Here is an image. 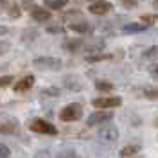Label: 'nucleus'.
Segmentation results:
<instances>
[{
	"label": "nucleus",
	"instance_id": "1",
	"mask_svg": "<svg viewBox=\"0 0 158 158\" xmlns=\"http://www.w3.org/2000/svg\"><path fill=\"white\" fill-rule=\"evenodd\" d=\"M81 117H83V106L79 102H72L59 111V118L63 122H74V120H79Z\"/></svg>",
	"mask_w": 158,
	"mask_h": 158
},
{
	"label": "nucleus",
	"instance_id": "2",
	"mask_svg": "<svg viewBox=\"0 0 158 158\" xmlns=\"http://www.w3.org/2000/svg\"><path fill=\"white\" fill-rule=\"evenodd\" d=\"M29 129L34 131V133H40V135H56L58 133L56 126L47 122V120H43V118H34L29 124Z\"/></svg>",
	"mask_w": 158,
	"mask_h": 158
},
{
	"label": "nucleus",
	"instance_id": "3",
	"mask_svg": "<svg viewBox=\"0 0 158 158\" xmlns=\"http://www.w3.org/2000/svg\"><path fill=\"white\" fill-rule=\"evenodd\" d=\"M92 104L99 110H110V108H117L122 104V99L120 97H99V99H94Z\"/></svg>",
	"mask_w": 158,
	"mask_h": 158
},
{
	"label": "nucleus",
	"instance_id": "4",
	"mask_svg": "<svg viewBox=\"0 0 158 158\" xmlns=\"http://www.w3.org/2000/svg\"><path fill=\"white\" fill-rule=\"evenodd\" d=\"M34 67L38 69H45V70H58L61 69V61L56 58H49V56H43V58H36L32 61Z\"/></svg>",
	"mask_w": 158,
	"mask_h": 158
},
{
	"label": "nucleus",
	"instance_id": "5",
	"mask_svg": "<svg viewBox=\"0 0 158 158\" xmlns=\"http://www.w3.org/2000/svg\"><path fill=\"white\" fill-rule=\"evenodd\" d=\"M111 117H113V113H111V111H106V110H99V111H94L92 115H88V120H86V124H88V126L104 124V122L111 120Z\"/></svg>",
	"mask_w": 158,
	"mask_h": 158
},
{
	"label": "nucleus",
	"instance_id": "6",
	"mask_svg": "<svg viewBox=\"0 0 158 158\" xmlns=\"http://www.w3.org/2000/svg\"><path fill=\"white\" fill-rule=\"evenodd\" d=\"M118 138V129L115 126H104V128L99 129V140L106 142V144H111Z\"/></svg>",
	"mask_w": 158,
	"mask_h": 158
},
{
	"label": "nucleus",
	"instance_id": "7",
	"mask_svg": "<svg viewBox=\"0 0 158 158\" xmlns=\"http://www.w3.org/2000/svg\"><path fill=\"white\" fill-rule=\"evenodd\" d=\"M18 129V120L13 117H2L0 118V135H11Z\"/></svg>",
	"mask_w": 158,
	"mask_h": 158
},
{
	"label": "nucleus",
	"instance_id": "8",
	"mask_svg": "<svg viewBox=\"0 0 158 158\" xmlns=\"http://www.w3.org/2000/svg\"><path fill=\"white\" fill-rule=\"evenodd\" d=\"M88 11L92 15H106V13L111 11V4H110V2H104V0H99V2L90 4Z\"/></svg>",
	"mask_w": 158,
	"mask_h": 158
},
{
	"label": "nucleus",
	"instance_id": "9",
	"mask_svg": "<svg viewBox=\"0 0 158 158\" xmlns=\"http://www.w3.org/2000/svg\"><path fill=\"white\" fill-rule=\"evenodd\" d=\"M32 85H34V77L32 76H25L23 79H20L18 83L15 85V92H18V94L27 92L29 88H32Z\"/></svg>",
	"mask_w": 158,
	"mask_h": 158
},
{
	"label": "nucleus",
	"instance_id": "10",
	"mask_svg": "<svg viewBox=\"0 0 158 158\" xmlns=\"http://www.w3.org/2000/svg\"><path fill=\"white\" fill-rule=\"evenodd\" d=\"M31 16L34 20H38V22H47L50 18V13L47 9H43V7H38V6H34L32 9H31Z\"/></svg>",
	"mask_w": 158,
	"mask_h": 158
},
{
	"label": "nucleus",
	"instance_id": "11",
	"mask_svg": "<svg viewBox=\"0 0 158 158\" xmlns=\"http://www.w3.org/2000/svg\"><path fill=\"white\" fill-rule=\"evenodd\" d=\"M148 29V25L142 22V23H128V25H124V32H128V34H135V32H144V31Z\"/></svg>",
	"mask_w": 158,
	"mask_h": 158
},
{
	"label": "nucleus",
	"instance_id": "12",
	"mask_svg": "<svg viewBox=\"0 0 158 158\" xmlns=\"http://www.w3.org/2000/svg\"><path fill=\"white\" fill-rule=\"evenodd\" d=\"M69 4V0H45V6L49 9H63Z\"/></svg>",
	"mask_w": 158,
	"mask_h": 158
},
{
	"label": "nucleus",
	"instance_id": "13",
	"mask_svg": "<svg viewBox=\"0 0 158 158\" xmlns=\"http://www.w3.org/2000/svg\"><path fill=\"white\" fill-rule=\"evenodd\" d=\"M81 47H83V41H81V40H67V41H65V49L72 50V52L81 49Z\"/></svg>",
	"mask_w": 158,
	"mask_h": 158
},
{
	"label": "nucleus",
	"instance_id": "14",
	"mask_svg": "<svg viewBox=\"0 0 158 158\" xmlns=\"http://www.w3.org/2000/svg\"><path fill=\"white\" fill-rule=\"evenodd\" d=\"M70 29L76 31V32H88L90 25L86 22H77V23H70Z\"/></svg>",
	"mask_w": 158,
	"mask_h": 158
},
{
	"label": "nucleus",
	"instance_id": "15",
	"mask_svg": "<svg viewBox=\"0 0 158 158\" xmlns=\"http://www.w3.org/2000/svg\"><path fill=\"white\" fill-rule=\"evenodd\" d=\"M138 146H128V148H124L122 151H120V156H124V158H128V156H133V155H137L138 153Z\"/></svg>",
	"mask_w": 158,
	"mask_h": 158
},
{
	"label": "nucleus",
	"instance_id": "16",
	"mask_svg": "<svg viewBox=\"0 0 158 158\" xmlns=\"http://www.w3.org/2000/svg\"><path fill=\"white\" fill-rule=\"evenodd\" d=\"M111 54H92V56H86V61L88 63H95V61H102V59H110Z\"/></svg>",
	"mask_w": 158,
	"mask_h": 158
},
{
	"label": "nucleus",
	"instance_id": "17",
	"mask_svg": "<svg viewBox=\"0 0 158 158\" xmlns=\"http://www.w3.org/2000/svg\"><path fill=\"white\" fill-rule=\"evenodd\" d=\"M95 88L101 90V92H111V90H113V85L108 83V81H97V83H95Z\"/></svg>",
	"mask_w": 158,
	"mask_h": 158
},
{
	"label": "nucleus",
	"instance_id": "18",
	"mask_svg": "<svg viewBox=\"0 0 158 158\" xmlns=\"http://www.w3.org/2000/svg\"><path fill=\"white\" fill-rule=\"evenodd\" d=\"M144 58H148V59L158 58V45H155V47H151V49L146 50V52H144Z\"/></svg>",
	"mask_w": 158,
	"mask_h": 158
},
{
	"label": "nucleus",
	"instance_id": "19",
	"mask_svg": "<svg viewBox=\"0 0 158 158\" xmlns=\"http://www.w3.org/2000/svg\"><path fill=\"white\" fill-rule=\"evenodd\" d=\"M9 155H11L9 148H7L6 144H0V158H7Z\"/></svg>",
	"mask_w": 158,
	"mask_h": 158
},
{
	"label": "nucleus",
	"instance_id": "20",
	"mask_svg": "<svg viewBox=\"0 0 158 158\" xmlns=\"http://www.w3.org/2000/svg\"><path fill=\"white\" fill-rule=\"evenodd\" d=\"M11 83H13V77H11V76H4V77H0V88H2V86H9Z\"/></svg>",
	"mask_w": 158,
	"mask_h": 158
},
{
	"label": "nucleus",
	"instance_id": "21",
	"mask_svg": "<svg viewBox=\"0 0 158 158\" xmlns=\"http://www.w3.org/2000/svg\"><path fill=\"white\" fill-rule=\"evenodd\" d=\"M9 49H11V43H9V41H0V56H2V54H6Z\"/></svg>",
	"mask_w": 158,
	"mask_h": 158
},
{
	"label": "nucleus",
	"instance_id": "22",
	"mask_svg": "<svg viewBox=\"0 0 158 158\" xmlns=\"http://www.w3.org/2000/svg\"><path fill=\"white\" fill-rule=\"evenodd\" d=\"M156 20H158V16H151V15H144V16H142V22H144L146 25H148V23H155Z\"/></svg>",
	"mask_w": 158,
	"mask_h": 158
},
{
	"label": "nucleus",
	"instance_id": "23",
	"mask_svg": "<svg viewBox=\"0 0 158 158\" xmlns=\"http://www.w3.org/2000/svg\"><path fill=\"white\" fill-rule=\"evenodd\" d=\"M146 97H158V90H146Z\"/></svg>",
	"mask_w": 158,
	"mask_h": 158
},
{
	"label": "nucleus",
	"instance_id": "24",
	"mask_svg": "<svg viewBox=\"0 0 158 158\" xmlns=\"http://www.w3.org/2000/svg\"><path fill=\"white\" fill-rule=\"evenodd\" d=\"M22 4H23V7H27V9H32V7H34V4H32V0H23Z\"/></svg>",
	"mask_w": 158,
	"mask_h": 158
},
{
	"label": "nucleus",
	"instance_id": "25",
	"mask_svg": "<svg viewBox=\"0 0 158 158\" xmlns=\"http://www.w3.org/2000/svg\"><path fill=\"white\" fill-rule=\"evenodd\" d=\"M47 31H49V32H59V27H56V25H50V27H47Z\"/></svg>",
	"mask_w": 158,
	"mask_h": 158
},
{
	"label": "nucleus",
	"instance_id": "26",
	"mask_svg": "<svg viewBox=\"0 0 158 158\" xmlns=\"http://www.w3.org/2000/svg\"><path fill=\"white\" fill-rule=\"evenodd\" d=\"M153 76H155V77H158V65L153 69Z\"/></svg>",
	"mask_w": 158,
	"mask_h": 158
},
{
	"label": "nucleus",
	"instance_id": "27",
	"mask_svg": "<svg viewBox=\"0 0 158 158\" xmlns=\"http://www.w3.org/2000/svg\"><path fill=\"white\" fill-rule=\"evenodd\" d=\"M6 32H7V29H6V27H2V25H0V34H6Z\"/></svg>",
	"mask_w": 158,
	"mask_h": 158
},
{
	"label": "nucleus",
	"instance_id": "28",
	"mask_svg": "<svg viewBox=\"0 0 158 158\" xmlns=\"http://www.w3.org/2000/svg\"><path fill=\"white\" fill-rule=\"evenodd\" d=\"M153 6H155V7H158V0H155V2H153Z\"/></svg>",
	"mask_w": 158,
	"mask_h": 158
},
{
	"label": "nucleus",
	"instance_id": "29",
	"mask_svg": "<svg viewBox=\"0 0 158 158\" xmlns=\"http://www.w3.org/2000/svg\"><path fill=\"white\" fill-rule=\"evenodd\" d=\"M156 126H158V118H156Z\"/></svg>",
	"mask_w": 158,
	"mask_h": 158
},
{
	"label": "nucleus",
	"instance_id": "30",
	"mask_svg": "<svg viewBox=\"0 0 158 158\" xmlns=\"http://www.w3.org/2000/svg\"><path fill=\"white\" fill-rule=\"evenodd\" d=\"M94 2H99V0H94Z\"/></svg>",
	"mask_w": 158,
	"mask_h": 158
}]
</instances>
